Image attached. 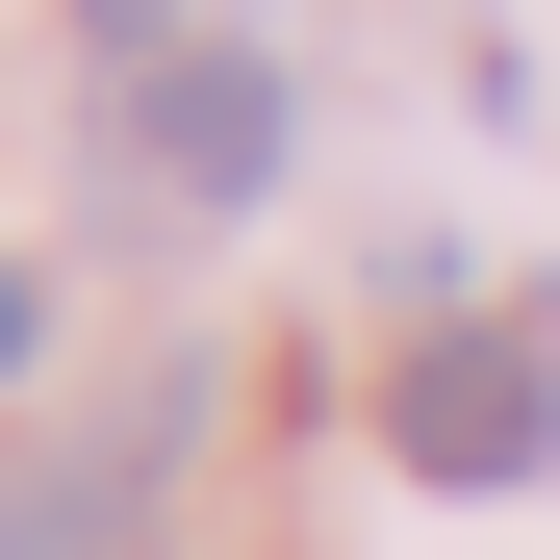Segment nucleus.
I'll use <instances>...</instances> for the list:
<instances>
[{"label":"nucleus","instance_id":"obj_1","mask_svg":"<svg viewBox=\"0 0 560 560\" xmlns=\"http://www.w3.org/2000/svg\"><path fill=\"white\" fill-rule=\"evenodd\" d=\"M383 458L408 485H458V510H510V485H560V331H433L408 383H383Z\"/></svg>","mask_w":560,"mask_h":560},{"label":"nucleus","instance_id":"obj_3","mask_svg":"<svg viewBox=\"0 0 560 560\" xmlns=\"http://www.w3.org/2000/svg\"><path fill=\"white\" fill-rule=\"evenodd\" d=\"M0 560H128V485H0Z\"/></svg>","mask_w":560,"mask_h":560},{"label":"nucleus","instance_id":"obj_2","mask_svg":"<svg viewBox=\"0 0 560 560\" xmlns=\"http://www.w3.org/2000/svg\"><path fill=\"white\" fill-rule=\"evenodd\" d=\"M128 103H153V178H178V205H255V178H280V128H306L255 51H153Z\"/></svg>","mask_w":560,"mask_h":560},{"label":"nucleus","instance_id":"obj_4","mask_svg":"<svg viewBox=\"0 0 560 560\" xmlns=\"http://www.w3.org/2000/svg\"><path fill=\"white\" fill-rule=\"evenodd\" d=\"M26 357H51V280H26V255H0V383H26Z\"/></svg>","mask_w":560,"mask_h":560}]
</instances>
